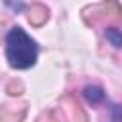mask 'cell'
Here are the masks:
<instances>
[{
  "label": "cell",
  "instance_id": "1",
  "mask_svg": "<svg viewBox=\"0 0 122 122\" xmlns=\"http://www.w3.org/2000/svg\"><path fill=\"white\" fill-rule=\"evenodd\" d=\"M36 42L19 27L11 29L6 36V55L11 67L15 69H29L36 61Z\"/></svg>",
  "mask_w": 122,
  "mask_h": 122
},
{
  "label": "cell",
  "instance_id": "2",
  "mask_svg": "<svg viewBox=\"0 0 122 122\" xmlns=\"http://www.w3.org/2000/svg\"><path fill=\"white\" fill-rule=\"evenodd\" d=\"M84 95H86V99H88L90 103H99V101L105 97V93H103V90H101L99 86H88V88L84 90Z\"/></svg>",
  "mask_w": 122,
  "mask_h": 122
},
{
  "label": "cell",
  "instance_id": "3",
  "mask_svg": "<svg viewBox=\"0 0 122 122\" xmlns=\"http://www.w3.org/2000/svg\"><path fill=\"white\" fill-rule=\"evenodd\" d=\"M105 36H107V40H109L112 46H116V48L122 46V32H120V30H116V29H107V30H105Z\"/></svg>",
  "mask_w": 122,
  "mask_h": 122
}]
</instances>
